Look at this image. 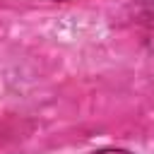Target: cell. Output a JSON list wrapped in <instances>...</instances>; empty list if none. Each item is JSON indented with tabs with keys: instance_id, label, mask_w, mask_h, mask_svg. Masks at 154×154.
I'll return each instance as SVG.
<instances>
[{
	"instance_id": "1",
	"label": "cell",
	"mask_w": 154,
	"mask_h": 154,
	"mask_svg": "<svg viewBox=\"0 0 154 154\" xmlns=\"http://www.w3.org/2000/svg\"><path fill=\"white\" fill-rule=\"evenodd\" d=\"M91 154H132L128 149H99V152H91Z\"/></svg>"
}]
</instances>
